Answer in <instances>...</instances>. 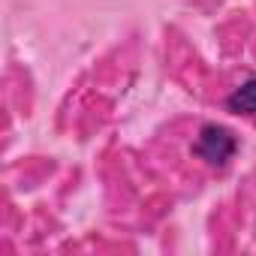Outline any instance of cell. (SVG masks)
Wrapping results in <instances>:
<instances>
[{"mask_svg": "<svg viewBox=\"0 0 256 256\" xmlns=\"http://www.w3.org/2000/svg\"><path fill=\"white\" fill-rule=\"evenodd\" d=\"M238 151V139L232 136V130H226V126L220 124H205L202 130H199V139L193 145V154L202 157L208 166H217L223 169Z\"/></svg>", "mask_w": 256, "mask_h": 256, "instance_id": "1", "label": "cell"}, {"mask_svg": "<svg viewBox=\"0 0 256 256\" xmlns=\"http://www.w3.org/2000/svg\"><path fill=\"white\" fill-rule=\"evenodd\" d=\"M226 108L235 112V114H247V118H256V76L241 82L229 96H226Z\"/></svg>", "mask_w": 256, "mask_h": 256, "instance_id": "2", "label": "cell"}]
</instances>
